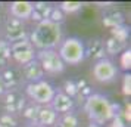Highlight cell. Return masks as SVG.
<instances>
[{"label":"cell","instance_id":"4fadbf2b","mask_svg":"<svg viewBox=\"0 0 131 127\" xmlns=\"http://www.w3.org/2000/svg\"><path fill=\"white\" fill-rule=\"evenodd\" d=\"M21 74H22V80H27V83H36L43 80V77L46 75L43 71L41 65L38 64V61L34 59L28 62L27 65L21 67Z\"/></svg>","mask_w":131,"mask_h":127},{"label":"cell","instance_id":"ac0fdd59","mask_svg":"<svg viewBox=\"0 0 131 127\" xmlns=\"http://www.w3.org/2000/svg\"><path fill=\"white\" fill-rule=\"evenodd\" d=\"M10 59V43L6 40H0V70L5 68Z\"/></svg>","mask_w":131,"mask_h":127},{"label":"cell","instance_id":"6da1fadb","mask_svg":"<svg viewBox=\"0 0 131 127\" xmlns=\"http://www.w3.org/2000/svg\"><path fill=\"white\" fill-rule=\"evenodd\" d=\"M84 111L90 123L102 127L116 117V106L102 93H91L84 101Z\"/></svg>","mask_w":131,"mask_h":127},{"label":"cell","instance_id":"e0dca14e","mask_svg":"<svg viewBox=\"0 0 131 127\" xmlns=\"http://www.w3.org/2000/svg\"><path fill=\"white\" fill-rule=\"evenodd\" d=\"M78 124H80V121H78L77 115L74 112H68V114L59 115L53 127H78Z\"/></svg>","mask_w":131,"mask_h":127},{"label":"cell","instance_id":"277c9868","mask_svg":"<svg viewBox=\"0 0 131 127\" xmlns=\"http://www.w3.org/2000/svg\"><path fill=\"white\" fill-rule=\"evenodd\" d=\"M56 89L46 80H40L36 83H27L25 84V95L31 99V102L36 105H50L53 99Z\"/></svg>","mask_w":131,"mask_h":127},{"label":"cell","instance_id":"2e32d148","mask_svg":"<svg viewBox=\"0 0 131 127\" xmlns=\"http://www.w3.org/2000/svg\"><path fill=\"white\" fill-rule=\"evenodd\" d=\"M125 47H127L125 42H121V40L115 38V37H111V38H107L105 42V52L109 55H116L119 52L125 50Z\"/></svg>","mask_w":131,"mask_h":127},{"label":"cell","instance_id":"ffe728a7","mask_svg":"<svg viewBox=\"0 0 131 127\" xmlns=\"http://www.w3.org/2000/svg\"><path fill=\"white\" fill-rule=\"evenodd\" d=\"M0 127H18V123L13 115L2 114L0 115Z\"/></svg>","mask_w":131,"mask_h":127},{"label":"cell","instance_id":"7a4b0ae2","mask_svg":"<svg viewBox=\"0 0 131 127\" xmlns=\"http://www.w3.org/2000/svg\"><path fill=\"white\" fill-rule=\"evenodd\" d=\"M28 40L37 52L47 50V49H56V46H59L62 42L60 24H56L50 19H43L31 31Z\"/></svg>","mask_w":131,"mask_h":127},{"label":"cell","instance_id":"9c48e42d","mask_svg":"<svg viewBox=\"0 0 131 127\" xmlns=\"http://www.w3.org/2000/svg\"><path fill=\"white\" fill-rule=\"evenodd\" d=\"M5 36H6L5 40L7 43H16L21 42V40H27L28 34L25 30L24 21H19V19L10 16L5 24Z\"/></svg>","mask_w":131,"mask_h":127},{"label":"cell","instance_id":"5b68a950","mask_svg":"<svg viewBox=\"0 0 131 127\" xmlns=\"http://www.w3.org/2000/svg\"><path fill=\"white\" fill-rule=\"evenodd\" d=\"M36 59L41 65L44 74H60L65 70V64L60 59L56 49H47V50H38Z\"/></svg>","mask_w":131,"mask_h":127},{"label":"cell","instance_id":"484cf974","mask_svg":"<svg viewBox=\"0 0 131 127\" xmlns=\"http://www.w3.org/2000/svg\"><path fill=\"white\" fill-rule=\"evenodd\" d=\"M87 127H102V126H97V124H93V123H90Z\"/></svg>","mask_w":131,"mask_h":127},{"label":"cell","instance_id":"9a60e30c","mask_svg":"<svg viewBox=\"0 0 131 127\" xmlns=\"http://www.w3.org/2000/svg\"><path fill=\"white\" fill-rule=\"evenodd\" d=\"M84 47H85V58L89 59H94L97 62L106 58L105 42H102L100 38H90L87 43H84Z\"/></svg>","mask_w":131,"mask_h":127},{"label":"cell","instance_id":"ba28073f","mask_svg":"<svg viewBox=\"0 0 131 127\" xmlns=\"http://www.w3.org/2000/svg\"><path fill=\"white\" fill-rule=\"evenodd\" d=\"M91 74L94 80L100 81V83H109V81H113L118 75V67L113 61L107 59H100L94 62L93 65V70H91Z\"/></svg>","mask_w":131,"mask_h":127},{"label":"cell","instance_id":"d6986e66","mask_svg":"<svg viewBox=\"0 0 131 127\" xmlns=\"http://www.w3.org/2000/svg\"><path fill=\"white\" fill-rule=\"evenodd\" d=\"M58 7L63 12V15L65 13H75L83 7V3L81 2H62Z\"/></svg>","mask_w":131,"mask_h":127},{"label":"cell","instance_id":"52a82bcc","mask_svg":"<svg viewBox=\"0 0 131 127\" xmlns=\"http://www.w3.org/2000/svg\"><path fill=\"white\" fill-rule=\"evenodd\" d=\"M2 105L5 109V114L15 115L22 112V109L27 105L25 101V95L19 89H13V90H6L2 96Z\"/></svg>","mask_w":131,"mask_h":127},{"label":"cell","instance_id":"7402d4cb","mask_svg":"<svg viewBox=\"0 0 131 127\" xmlns=\"http://www.w3.org/2000/svg\"><path fill=\"white\" fill-rule=\"evenodd\" d=\"M121 65H122V68L125 71L130 70V67H131V50L130 49H125L124 50V53L121 56Z\"/></svg>","mask_w":131,"mask_h":127},{"label":"cell","instance_id":"3957f363","mask_svg":"<svg viewBox=\"0 0 131 127\" xmlns=\"http://www.w3.org/2000/svg\"><path fill=\"white\" fill-rule=\"evenodd\" d=\"M58 53L65 65H78L85 59L84 42L78 37H68L63 42H60Z\"/></svg>","mask_w":131,"mask_h":127},{"label":"cell","instance_id":"5bb4252c","mask_svg":"<svg viewBox=\"0 0 131 127\" xmlns=\"http://www.w3.org/2000/svg\"><path fill=\"white\" fill-rule=\"evenodd\" d=\"M9 12L12 18H16L19 21L30 19L34 12V3L31 2H12L9 6Z\"/></svg>","mask_w":131,"mask_h":127},{"label":"cell","instance_id":"603a6c76","mask_svg":"<svg viewBox=\"0 0 131 127\" xmlns=\"http://www.w3.org/2000/svg\"><path fill=\"white\" fill-rule=\"evenodd\" d=\"M122 92H124V95L127 96H130L131 93V74L127 73L124 75V84H122Z\"/></svg>","mask_w":131,"mask_h":127},{"label":"cell","instance_id":"cb8c5ba5","mask_svg":"<svg viewBox=\"0 0 131 127\" xmlns=\"http://www.w3.org/2000/svg\"><path fill=\"white\" fill-rule=\"evenodd\" d=\"M6 92V87H5V84H3V81H2V79H0V97L3 96V93Z\"/></svg>","mask_w":131,"mask_h":127},{"label":"cell","instance_id":"30bf717a","mask_svg":"<svg viewBox=\"0 0 131 127\" xmlns=\"http://www.w3.org/2000/svg\"><path fill=\"white\" fill-rule=\"evenodd\" d=\"M75 106V101L74 97L66 95L63 90H59L54 93L53 99L50 102V108L53 109L58 115H63L68 112H72V109Z\"/></svg>","mask_w":131,"mask_h":127},{"label":"cell","instance_id":"8fae6325","mask_svg":"<svg viewBox=\"0 0 131 127\" xmlns=\"http://www.w3.org/2000/svg\"><path fill=\"white\" fill-rule=\"evenodd\" d=\"M0 79L3 81V84L6 87V90H13L19 89V84L22 83V74L21 68H15L10 65H6L5 68L0 70Z\"/></svg>","mask_w":131,"mask_h":127},{"label":"cell","instance_id":"44dd1931","mask_svg":"<svg viewBox=\"0 0 131 127\" xmlns=\"http://www.w3.org/2000/svg\"><path fill=\"white\" fill-rule=\"evenodd\" d=\"M63 12L60 11L59 7H53L52 6V11H50V13H49V18L50 21H53V22H56V24H60L62 21H63Z\"/></svg>","mask_w":131,"mask_h":127},{"label":"cell","instance_id":"d4e9b609","mask_svg":"<svg viewBox=\"0 0 131 127\" xmlns=\"http://www.w3.org/2000/svg\"><path fill=\"white\" fill-rule=\"evenodd\" d=\"M25 127H41V126H38V124H27Z\"/></svg>","mask_w":131,"mask_h":127},{"label":"cell","instance_id":"8992f818","mask_svg":"<svg viewBox=\"0 0 131 127\" xmlns=\"http://www.w3.org/2000/svg\"><path fill=\"white\" fill-rule=\"evenodd\" d=\"M37 50L32 47L30 40H21L16 43H10V58L13 59L15 64H18L21 67L27 65L28 62L36 59Z\"/></svg>","mask_w":131,"mask_h":127},{"label":"cell","instance_id":"7c38bea8","mask_svg":"<svg viewBox=\"0 0 131 127\" xmlns=\"http://www.w3.org/2000/svg\"><path fill=\"white\" fill-rule=\"evenodd\" d=\"M58 117L59 115L50 108V105H43V106L38 105L37 114H36V120H34L32 124H38V126H41V127H53L56 124Z\"/></svg>","mask_w":131,"mask_h":127}]
</instances>
